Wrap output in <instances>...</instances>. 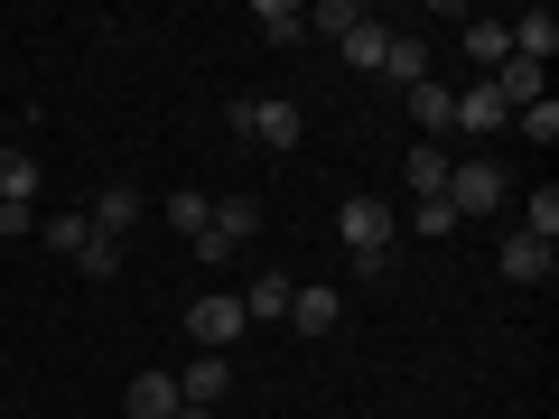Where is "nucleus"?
<instances>
[{
    "instance_id": "nucleus-1",
    "label": "nucleus",
    "mask_w": 559,
    "mask_h": 419,
    "mask_svg": "<svg viewBox=\"0 0 559 419\" xmlns=\"http://www.w3.org/2000/svg\"><path fill=\"white\" fill-rule=\"evenodd\" d=\"M224 131H234V140H261V149H299L308 112H299L289 94H242V103H224Z\"/></svg>"
},
{
    "instance_id": "nucleus-2",
    "label": "nucleus",
    "mask_w": 559,
    "mask_h": 419,
    "mask_svg": "<svg viewBox=\"0 0 559 419\" xmlns=\"http://www.w3.org/2000/svg\"><path fill=\"white\" fill-rule=\"evenodd\" d=\"M336 234H345V252H355V271L364 279H382V271H392V205H382V196H345V215H336Z\"/></svg>"
},
{
    "instance_id": "nucleus-3",
    "label": "nucleus",
    "mask_w": 559,
    "mask_h": 419,
    "mask_svg": "<svg viewBox=\"0 0 559 419\" xmlns=\"http://www.w3.org/2000/svg\"><path fill=\"white\" fill-rule=\"evenodd\" d=\"M495 205H513V178H503L495 159H457L448 168V215H495Z\"/></svg>"
},
{
    "instance_id": "nucleus-4",
    "label": "nucleus",
    "mask_w": 559,
    "mask_h": 419,
    "mask_svg": "<svg viewBox=\"0 0 559 419\" xmlns=\"http://www.w3.org/2000/svg\"><path fill=\"white\" fill-rule=\"evenodd\" d=\"M242 326H252V318H242V299H234V289H205V299L187 308V336H197V355H234V345H242Z\"/></svg>"
},
{
    "instance_id": "nucleus-5",
    "label": "nucleus",
    "mask_w": 559,
    "mask_h": 419,
    "mask_svg": "<svg viewBox=\"0 0 559 419\" xmlns=\"http://www.w3.org/2000/svg\"><path fill=\"white\" fill-rule=\"evenodd\" d=\"M495 271L513 279V289H540V279L559 271V242H532V234H503V252H495Z\"/></svg>"
},
{
    "instance_id": "nucleus-6",
    "label": "nucleus",
    "mask_w": 559,
    "mask_h": 419,
    "mask_svg": "<svg viewBox=\"0 0 559 419\" xmlns=\"http://www.w3.org/2000/svg\"><path fill=\"white\" fill-rule=\"evenodd\" d=\"M140 215H150V196H140L131 178H112V187H94V215H84V224H94L103 242H121V234H131Z\"/></svg>"
},
{
    "instance_id": "nucleus-7",
    "label": "nucleus",
    "mask_w": 559,
    "mask_h": 419,
    "mask_svg": "<svg viewBox=\"0 0 559 419\" xmlns=\"http://www.w3.org/2000/svg\"><path fill=\"white\" fill-rule=\"evenodd\" d=\"M448 168H457V149H448V140H411V159H401V187L429 205V196H448Z\"/></svg>"
},
{
    "instance_id": "nucleus-8",
    "label": "nucleus",
    "mask_w": 559,
    "mask_h": 419,
    "mask_svg": "<svg viewBox=\"0 0 559 419\" xmlns=\"http://www.w3.org/2000/svg\"><path fill=\"white\" fill-rule=\"evenodd\" d=\"M401 112L419 121V140H457V94H448L439 75H429V84H411V94H401Z\"/></svg>"
},
{
    "instance_id": "nucleus-9",
    "label": "nucleus",
    "mask_w": 559,
    "mask_h": 419,
    "mask_svg": "<svg viewBox=\"0 0 559 419\" xmlns=\"http://www.w3.org/2000/svg\"><path fill=\"white\" fill-rule=\"evenodd\" d=\"M178 400H197V410H215V400H234V363H224V355H197V363L178 373Z\"/></svg>"
},
{
    "instance_id": "nucleus-10",
    "label": "nucleus",
    "mask_w": 559,
    "mask_h": 419,
    "mask_svg": "<svg viewBox=\"0 0 559 419\" xmlns=\"http://www.w3.org/2000/svg\"><path fill=\"white\" fill-rule=\"evenodd\" d=\"M289 299H299V279H289V271H261L252 289H242V318H252V326H280V318H289Z\"/></svg>"
},
{
    "instance_id": "nucleus-11",
    "label": "nucleus",
    "mask_w": 559,
    "mask_h": 419,
    "mask_svg": "<svg viewBox=\"0 0 559 419\" xmlns=\"http://www.w3.org/2000/svg\"><path fill=\"white\" fill-rule=\"evenodd\" d=\"M121 410H131V419H178V373H131Z\"/></svg>"
},
{
    "instance_id": "nucleus-12",
    "label": "nucleus",
    "mask_w": 559,
    "mask_h": 419,
    "mask_svg": "<svg viewBox=\"0 0 559 419\" xmlns=\"http://www.w3.org/2000/svg\"><path fill=\"white\" fill-rule=\"evenodd\" d=\"M382 84H401V94L429 84V38H401V28H392V47H382Z\"/></svg>"
},
{
    "instance_id": "nucleus-13",
    "label": "nucleus",
    "mask_w": 559,
    "mask_h": 419,
    "mask_svg": "<svg viewBox=\"0 0 559 419\" xmlns=\"http://www.w3.org/2000/svg\"><path fill=\"white\" fill-rule=\"evenodd\" d=\"M252 28H261L271 47H299V38H308V10H299V0H252Z\"/></svg>"
},
{
    "instance_id": "nucleus-14",
    "label": "nucleus",
    "mask_w": 559,
    "mask_h": 419,
    "mask_svg": "<svg viewBox=\"0 0 559 419\" xmlns=\"http://www.w3.org/2000/svg\"><path fill=\"white\" fill-rule=\"evenodd\" d=\"M345 318V299H336V289H326V279H318V289H299V299H289V326H299V336H326V326H336Z\"/></svg>"
},
{
    "instance_id": "nucleus-15",
    "label": "nucleus",
    "mask_w": 559,
    "mask_h": 419,
    "mask_svg": "<svg viewBox=\"0 0 559 419\" xmlns=\"http://www.w3.org/2000/svg\"><path fill=\"white\" fill-rule=\"evenodd\" d=\"M503 121H513V112H503L495 84H466V94H457V131H466V140H476V131H503Z\"/></svg>"
},
{
    "instance_id": "nucleus-16",
    "label": "nucleus",
    "mask_w": 559,
    "mask_h": 419,
    "mask_svg": "<svg viewBox=\"0 0 559 419\" xmlns=\"http://www.w3.org/2000/svg\"><path fill=\"white\" fill-rule=\"evenodd\" d=\"M215 234H224V242L242 252V242L261 234V196H215Z\"/></svg>"
},
{
    "instance_id": "nucleus-17",
    "label": "nucleus",
    "mask_w": 559,
    "mask_h": 419,
    "mask_svg": "<svg viewBox=\"0 0 559 419\" xmlns=\"http://www.w3.org/2000/svg\"><path fill=\"white\" fill-rule=\"evenodd\" d=\"M0 205H38V159L28 149H0Z\"/></svg>"
},
{
    "instance_id": "nucleus-18",
    "label": "nucleus",
    "mask_w": 559,
    "mask_h": 419,
    "mask_svg": "<svg viewBox=\"0 0 559 419\" xmlns=\"http://www.w3.org/2000/svg\"><path fill=\"white\" fill-rule=\"evenodd\" d=\"M345 65H364V75H382V47H392V28H382V20H364V28H345Z\"/></svg>"
},
{
    "instance_id": "nucleus-19",
    "label": "nucleus",
    "mask_w": 559,
    "mask_h": 419,
    "mask_svg": "<svg viewBox=\"0 0 559 419\" xmlns=\"http://www.w3.org/2000/svg\"><path fill=\"white\" fill-rule=\"evenodd\" d=\"M466 57H476V65H503V57H513V20H466Z\"/></svg>"
},
{
    "instance_id": "nucleus-20",
    "label": "nucleus",
    "mask_w": 559,
    "mask_h": 419,
    "mask_svg": "<svg viewBox=\"0 0 559 419\" xmlns=\"http://www.w3.org/2000/svg\"><path fill=\"white\" fill-rule=\"evenodd\" d=\"M522 234H532V242H559V187H550V178L522 196Z\"/></svg>"
},
{
    "instance_id": "nucleus-21",
    "label": "nucleus",
    "mask_w": 559,
    "mask_h": 419,
    "mask_svg": "<svg viewBox=\"0 0 559 419\" xmlns=\"http://www.w3.org/2000/svg\"><path fill=\"white\" fill-rule=\"evenodd\" d=\"M364 20H373L364 0H318V10H308V28H318V38H345V28H364Z\"/></svg>"
},
{
    "instance_id": "nucleus-22",
    "label": "nucleus",
    "mask_w": 559,
    "mask_h": 419,
    "mask_svg": "<svg viewBox=\"0 0 559 419\" xmlns=\"http://www.w3.org/2000/svg\"><path fill=\"white\" fill-rule=\"evenodd\" d=\"M168 224H178V234L197 242L205 224H215V196H197V187H178V196H168Z\"/></svg>"
},
{
    "instance_id": "nucleus-23",
    "label": "nucleus",
    "mask_w": 559,
    "mask_h": 419,
    "mask_svg": "<svg viewBox=\"0 0 559 419\" xmlns=\"http://www.w3.org/2000/svg\"><path fill=\"white\" fill-rule=\"evenodd\" d=\"M38 234H47V252H66V261H75L84 242H94V224H84V215H47Z\"/></svg>"
},
{
    "instance_id": "nucleus-24",
    "label": "nucleus",
    "mask_w": 559,
    "mask_h": 419,
    "mask_svg": "<svg viewBox=\"0 0 559 419\" xmlns=\"http://www.w3.org/2000/svg\"><path fill=\"white\" fill-rule=\"evenodd\" d=\"M75 271H84V279H112V271H121V242H103V234H94V242L75 252Z\"/></svg>"
},
{
    "instance_id": "nucleus-25",
    "label": "nucleus",
    "mask_w": 559,
    "mask_h": 419,
    "mask_svg": "<svg viewBox=\"0 0 559 419\" xmlns=\"http://www.w3.org/2000/svg\"><path fill=\"white\" fill-rule=\"evenodd\" d=\"M513 121H522V140H540V149L559 140V103H532V112H513Z\"/></svg>"
},
{
    "instance_id": "nucleus-26",
    "label": "nucleus",
    "mask_w": 559,
    "mask_h": 419,
    "mask_svg": "<svg viewBox=\"0 0 559 419\" xmlns=\"http://www.w3.org/2000/svg\"><path fill=\"white\" fill-rule=\"evenodd\" d=\"M411 224H419V234H429V242H439V234H457V215H448V196H429V205H411Z\"/></svg>"
},
{
    "instance_id": "nucleus-27",
    "label": "nucleus",
    "mask_w": 559,
    "mask_h": 419,
    "mask_svg": "<svg viewBox=\"0 0 559 419\" xmlns=\"http://www.w3.org/2000/svg\"><path fill=\"white\" fill-rule=\"evenodd\" d=\"M178 419H215V410H197V400H178Z\"/></svg>"
}]
</instances>
